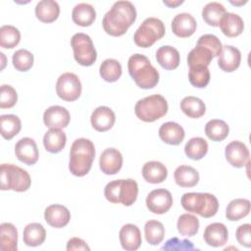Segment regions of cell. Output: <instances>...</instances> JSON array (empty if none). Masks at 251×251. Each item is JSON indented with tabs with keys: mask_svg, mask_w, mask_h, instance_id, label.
Instances as JSON below:
<instances>
[{
	"mask_svg": "<svg viewBox=\"0 0 251 251\" xmlns=\"http://www.w3.org/2000/svg\"><path fill=\"white\" fill-rule=\"evenodd\" d=\"M96 12L92 5L88 3L76 4L72 12V19L75 24L80 26H89L95 21Z\"/></svg>",
	"mask_w": 251,
	"mask_h": 251,
	"instance_id": "26",
	"label": "cell"
},
{
	"mask_svg": "<svg viewBox=\"0 0 251 251\" xmlns=\"http://www.w3.org/2000/svg\"><path fill=\"white\" fill-rule=\"evenodd\" d=\"M181 206L187 212L198 214L203 218H211L217 214L219 202L211 193L188 192L181 196Z\"/></svg>",
	"mask_w": 251,
	"mask_h": 251,
	"instance_id": "4",
	"label": "cell"
},
{
	"mask_svg": "<svg viewBox=\"0 0 251 251\" xmlns=\"http://www.w3.org/2000/svg\"><path fill=\"white\" fill-rule=\"evenodd\" d=\"M168 176V170L164 164L158 161H150L143 165L142 176L147 182H163Z\"/></svg>",
	"mask_w": 251,
	"mask_h": 251,
	"instance_id": "25",
	"label": "cell"
},
{
	"mask_svg": "<svg viewBox=\"0 0 251 251\" xmlns=\"http://www.w3.org/2000/svg\"><path fill=\"white\" fill-rule=\"evenodd\" d=\"M71 46L74 50L75 60L81 66H91L97 59V53L89 35L78 32L73 35Z\"/></svg>",
	"mask_w": 251,
	"mask_h": 251,
	"instance_id": "9",
	"label": "cell"
},
{
	"mask_svg": "<svg viewBox=\"0 0 251 251\" xmlns=\"http://www.w3.org/2000/svg\"><path fill=\"white\" fill-rule=\"evenodd\" d=\"M176 227L181 235L191 237L198 232L199 221L194 215L188 213L182 214L177 220Z\"/></svg>",
	"mask_w": 251,
	"mask_h": 251,
	"instance_id": "41",
	"label": "cell"
},
{
	"mask_svg": "<svg viewBox=\"0 0 251 251\" xmlns=\"http://www.w3.org/2000/svg\"><path fill=\"white\" fill-rule=\"evenodd\" d=\"M183 3V1L182 0H178V1H164V4L165 5H167V6H169V7H176V6H177V5H180V4H182Z\"/></svg>",
	"mask_w": 251,
	"mask_h": 251,
	"instance_id": "50",
	"label": "cell"
},
{
	"mask_svg": "<svg viewBox=\"0 0 251 251\" xmlns=\"http://www.w3.org/2000/svg\"><path fill=\"white\" fill-rule=\"evenodd\" d=\"M95 157L93 142L87 138L75 139L70 151L69 169L75 176H85L91 169Z\"/></svg>",
	"mask_w": 251,
	"mask_h": 251,
	"instance_id": "2",
	"label": "cell"
},
{
	"mask_svg": "<svg viewBox=\"0 0 251 251\" xmlns=\"http://www.w3.org/2000/svg\"><path fill=\"white\" fill-rule=\"evenodd\" d=\"M181 111L189 118L198 119L206 112L205 103L198 97L186 96L180 102Z\"/></svg>",
	"mask_w": 251,
	"mask_h": 251,
	"instance_id": "34",
	"label": "cell"
},
{
	"mask_svg": "<svg viewBox=\"0 0 251 251\" xmlns=\"http://www.w3.org/2000/svg\"><path fill=\"white\" fill-rule=\"evenodd\" d=\"M18 230L11 223L0 225V249L2 251H17Z\"/></svg>",
	"mask_w": 251,
	"mask_h": 251,
	"instance_id": "28",
	"label": "cell"
},
{
	"mask_svg": "<svg viewBox=\"0 0 251 251\" xmlns=\"http://www.w3.org/2000/svg\"><path fill=\"white\" fill-rule=\"evenodd\" d=\"M197 23L194 17L188 13H179L172 21L173 32L181 38L189 37L196 30Z\"/></svg>",
	"mask_w": 251,
	"mask_h": 251,
	"instance_id": "15",
	"label": "cell"
},
{
	"mask_svg": "<svg viewBox=\"0 0 251 251\" xmlns=\"http://www.w3.org/2000/svg\"><path fill=\"white\" fill-rule=\"evenodd\" d=\"M250 224H243L236 229L235 235L238 243L244 247L249 248L251 246V234H250Z\"/></svg>",
	"mask_w": 251,
	"mask_h": 251,
	"instance_id": "48",
	"label": "cell"
},
{
	"mask_svg": "<svg viewBox=\"0 0 251 251\" xmlns=\"http://www.w3.org/2000/svg\"><path fill=\"white\" fill-rule=\"evenodd\" d=\"M176 183L181 187H193L199 181L198 172L186 165L178 166L174 173Z\"/></svg>",
	"mask_w": 251,
	"mask_h": 251,
	"instance_id": "30",
	"label": "cell"
},
{
	"mask_svg": "<svg viewBox=\"0 0 251 251\" xmlns=\"http://www.w3.org/2000/svg\"><path fill=\"white\" fill-rule=\"evenodd\" d=\"M156 60L165 70H175L179 65L180 57L178 51L175 47L164 45L157 50Z\"/></svg>",
	"mask_w": 251,
	"mask_h": 251,
	"instance_id": "23",
	"label": "cell"
},
{
	"mask_svg": "<svg viewBox=\"0 0 251 251\" xmlns=\"http://www.w3.org/2000/svg\"><path fill=\"white\" fill-rule=\"evenodd\" d=\"M56 92L64 101L76 100L81 94V82L78 76L73 73L61 75L56 83Z\"/></svg>",
	"mask_w": 251,
	"mask_h": 251,
	"instance_id": "10",
	"label": "cell"
},
{
	"mask_svg": "<svg viewBox=\"0 0 251 251\" xmlns=\"http://www.w3.org/2000/svg\"><path fill=\"white\" fill-rule=\"evenodd\" d=\"M129 75L143 89H150L159 82V73L151 65L149 59L142 54H133L127 62Z\"/></svg>",
	"mask_w": 251,
	"mask_h": 251,
	"instance_id": "3",
	"label": "cell"
},
{
	"mask_svg": "<svg viewBox=\"0 0 251 251\" xmlns=\"http://www.w3.org/2000/svg\"><path fill=\"white\" fill-rule=\"evenodd\" d=\"M116 121L115 113L107 106L97 107L90 118L91 126L97 131H107L114 126Z\"/></svg>",
	"mask_w": 251,
	"mask_h": 251,
	"instance_id": "16",
	"label": "cell"
},
{
	"mask_svg": "<svg viewBox=\"0 0 251 251\" xmlns=\"http://www.w3.org/2000/svg\"><path fill=\"white\" fill-rule=\"evenodd\" d=\"M0 126L2 137L10 140L20 132L22 123L16 115H2L0 117Z\"/></svg>",
	"mask_w": 251,
	"mask_h": 251,
	"instance_id": "35",
	"label": "cell"
},
{
	"mask_svg": "<svg viewBox=\"0 0 251 251\" xmlns=\"http://www.w3.org/2000/svg\"><path fill=\"white\" fill-rule=\"evenodd\" d=\"M184 129L175 122H167L159 128V136L167 144L178 145L184 138Z\"/></svg>",
	"mask_w": 251,
	"mask_h": 251,
	"instance_id": "22",
	"label": "cell"
},
{
	"mask_svg": "<svg viewBox=\"0 0 251 251\" xmlns=\"http://www.w3.org/2000/svg\"><path fill=\"white\" fill-rule=\"evenodd\" d=\"M45 238H46V231L41 224L31 223V224H28L24 229L23 239L27 246H31V247L39 246L44 242Z\"/></svg>",
	"mask_w": 251,
	"mask_h": 251,
	"instance_id": "31",
	"label": "cell"
},
{
	"mask_svg": "<svg viewBox=\"0 0 251 251\" xmlns=\"http://www.w3.org/2000/svg\"><path fill=\"white\" fill-rule=\"evenodd\" d=\"M184 152L188 158L195 161L200 160L208 152V143L202 137H192L186 142Z\"/></svg>",
	"mask_w": 251,
	"mask_h": 251,
	"instance_id": "40",
	"label": "cell"
},
{
	"mask_svg": "<svg viewBox=\"0 0 251 251\" xmlns=\"http://www.w3.org/2000/svg\"><path fill=\"white\" fill-rule=\"evenodd\" d=\"M44 219L49 226L60 228L69 224L71 220V213L68 208L63 205L53 204L45 209Z\"/></svg>",
	"mask_w": 251,
	"mask_h": 251,
	"instance_id": "19",
	"label": "cell"
},
{
	"mask_svg": "<svg viewBox=\"0 0 251 251\" xmlns=\"http://www.w3.org/2000/svg\"><path fill=\"white\" fill-rule=\"evenodd\" d=\"M67 250L73 251V250H90L89 246L86 244L84 240L78 237H73L71 238L67 243Z\"/></svg>",
	"mask_w": 251,
	"mask_h": 251,
	"instance_id": "49",
	"label": "cell"
},
{
	"mask_svg": "<svg viewBox=\"0 0 251 251\" xmlns=\"http://www.w3.org/2000/svg\"><path fill=\"white\" fill-rule=\"evenodd\" d=\"M138 194L137 182L132 178L116 179L106 184L104 195L106 199L114 204L122 203L125 206L132 205Z\"/></svg>",
	"mask_w": 251,
	"mask_h": 251,
	"instance_id": "5",
	"label": "cell"
},
{
	"mask_svg": "<svg viewBox=\"0 0 251 251\" xmlns=\"http://www.w3.org/2000/svg\"><path fill=\"white\" fill-rule=\"evenodd\" d=\"M163 250H193L194 246L191 241L187 239L179 240L177 237L169 239L162 247Z\"/></svg>",
	"mask_w": 251,
	"mask_h": 251,
	"instance_id": "47",
	"label": "cell"
},
{
	"mask_svg": "<svg viewBox=\"0 0 251 251\" xmlns=\"http://www.w3.org/2000/svg\"><path fill=\"white\" fill-rule=\"evenodd\" d=\"M173 205V196L165 188L152 190L146 197V206L154 214L162 215L167 213Z\"/></svg>",
	"mask_w": 251,
	"mask_h": 251,
	"instance_id": "11",
	"label": "cell"
},
{
	"mask_svg": "<svg viewBox=\"0 0 251 251\" xmlns=\"http://www.w3.org/2000/svg\"><path fill=\"white\" fill-rule=\"evenodd\" d=\"M203 238L205 242L213 247L224 246L228 238L226 226L222 223H213L206 226Z\"/></svg>",
	"mask_w": 251,
	"mask_h": 251,
	"instance_id": "20",
	"label": "cell"
},
{
	"mask_svg": "<svg viewBox=\"0 0 251 251\" xmlns=\"http://www.w3.org/2000/svg\"><path fill=\"white\" fill-rule=\"evenodd\" d=\"M144 234L146 241L151 245L160 244L165 236V227L163 224L156 220H149L144 226Z\"/></svg>",
	"mask_w": 251,
	"mask_h": 251,
	"instance_id": "38",
	"label": "cell"
},
{
	"mask_svg": "<svg viewBox=\"0 0 251 251\" xmlns=\"http://www.w3.org/2000/svg\"><path fill=\"white\" fill-rule=\"evenodd\" d=\"M15 154L21 162L29 166L34 165L39 156L37 145L30 137H23L16 143Z\"/></svg>",
	"mask_w": 251,
	"mask_h": 251,
	"instance_id": "13",
	"label": "cell"
},
{
	"mask_svg": "<svg viewBox=\"0 0 251 251\" xmlns=\"http://www.w3.org/2000/svg\"><path fill=\"white\" fill-rule=\"evenodd\" d=\"M99 165L105 175H115L123 166V156L118 149L107 148L100 156Z\"/></svg>",
	"mask_w": 251,
	"mask_h": 251,
	"instance_id": "17",
	"label": "cell"
},
{
	"mask_svg": "<svg viewBox=\"0 0 251 251\" xmlns=\"http://www.w3.org/2000/svg\"><path fill=\"white\" fill-rule=\"evenodd\" d=\"M122 247L127 251L137 250L142 242L141 233L137 226L133 224H126L122 226L119 232Z\"/></svg>",
	"mask_w": 251,
	"mask_h": 251,
	"instance_id": "18",
	"label": "cell"
},
{
	"mask_svg": "<svg viewBox=\"0 0 251 251\" xmlns=\"http://www.w3.org/2000/svg\"><path fill=\"white\" fill-rule=\"evenodd\" d=\"M240 61L241 53L237 48L231 45L223 46L222 52L218 59V65L220 69H222L224 72L231 73L239 67Z\"/></svg>",
	"mask_w": 251,
	"mask_h": 251,
	"instance_id": "21",
	"label": "cell"
},
{
	"mask_svg": "<svg viewBox=\"0 0 251 251\" xmlns=\"http://www.w3.org/2000/svg\"><path fill=\"white\" fill-rule=\"evenodd\" d=\"M18 94L16 89L7 84H3L0 88V108H12L16 105Z\"/></svg>",
	"mask_w": 251,
	"mask_h": 251,
	"instance_id": "46",
	"label": "cell"
},
{
	"mask_svg": "<svg viewBox=\"0 0 251 251\" xmlns=\"http://www.w3.org/2000/svg\"><path fill=\"white\" fill-rule=\"evenodd\" d=\"M136 20V10L129 1H117L105 14L102 25L104 30L112 36L124 35Z\"/></svg>",
	"mask_w": 251,
	"mask_h": 251,
	"instance_id": "1",
	"label": "cell"
},
{
	"mask_svg": "<svg viewBox=\"0 0 251 251\" xmlns=\"http://www.w3.org/2000/svg\"><path fill=\"white\" fill-rule=\"evenodd\" d=\"M226 13V8L219 2H210L206 4L202 10V18L212 26H219L220 23Z\"/></svg>",
	"mask_w": 251,
	"mask_h": 251,
	"instance_id": "33",
	"label": "cell"
},
{
	"mask_svg": "<svg viewBox=\"0 0 251 251\" xmlns=\"http://www.w3.org/2000/svg\"><path fill=\"white\" fill-rule=\"evenodd\" d=\"M188 78L193 86L197 88L206 87L210 81V71L208 67L203 66L189 67Z\"/></svg>",
	"mask_w": 251,
	"mask_h": 251,
	"instance_id": "43",
	"label": "cell"
},
{
	"mask_svg": "<svg viewBox=\"0 0 251 251\" xmlns=\"http://www.w3.org/2000/svg\"><path fill=\"white\" fill-rule=\"evenodd\" d=\"M168 102L160 94H153L140 99L134 106L136 117L146 123L155 122L168 112Z\"/></svg>",
	"mask_w": 251,
	"mask_h": 251,
	"instance_id": "6",
	"label": "cell"
},
{
	"mask_svg": "<svg viewBox=\"0 0 251 251\" xmlns=\"http://www.w3.org/2000/svg\"><path fill=\"white\" fill-rule=\"evenodd\" d=\"M213 58L214 56L209 49L200 45H196L187 55V64L189 67H208Z\"/></svg>",
	"mask_w": 251,
	"mask_h": 251,
	"instance_id": "39",
	"label": "cell"
},
{
	"mask_svg": "<svg viewBox=\"0 0 251 251\" xmlns=\"http://www.w3.org/2000/svg\"><path fill=\"white\" fill-rule=\"evenodd\" d=\"M12 62L17 71L26 72L33 65V55L26 49H19L14 53Z\"/></svg>",
	"mask_w": 251,
	"mask_h": 251,
	"instance_id": "44",
	"label": "cell"
},
{
	"mask_svg": "<svg viewBox=\"0 0 251 251\" xmlns=\"http://www.w3.org/2000/svg\"><path fill=\"white\" fill-rule=\"evenodd\" d=\"M196 45H200L209 49L214 57H219L223 49V45L220 39L216 35L210 33L200 36Z\"/></svg>",
	"mask_w": 251,
	"mask_h": 251,
	"instance_id": "45",
	"label": "cell"
},
{
	"mask_svg": "<svg viewBox=\"0 0 251 251\" xmlns=\"http://www.w3.org/2000/svg\"><path fill=\"white\" fill-rule=\"evenodd\" d=\"M229 127L227 124L219 119L209 121L205 126V133L213 141H222L228 135Z\"/></svg>",
	"mask_w": 251,
	"mask_h": 251,
	"instance_id": "36",
	"label": "cell"
},
{
	"mask_svg": "<svg viewBox=\"0 0 251 251\" xmlns=\"http://www.w3.org/2000/svg\"><path fill=\"white\" fill-rule=\"evenodd\" d=\"M222 32L227 37H235L241 34L244 28V23L240 16L233 13H226L220 25Z\"/></svg>",
	"mask_w": 251,
	"mask_h": 251,
	"instance_id": "24",
	"label": "cell"
},
{
	"mask_svg": "<svg viewBox=\"0 0 251 251\" xmlns=\"http://www.w3.org/2000/svg\"><path fill=\"white\" fill-rule=\"evenodd\" d=\"M99 73L105 81L115 82L122 75V66L115 59H106L101 63Z\"/></svg>",
	"mask_w": 251,
	"mask_h": 251,
	"instance_id": "37",
	"label": "cell"
},
{
	"mask_svg": "<svg viewBox=\"0 0 251 251\" xmlns=\"http://www.w3.org/2000/svg\"><path fill=\"white\" fill-rule=\"evenodd\" d=\"M21 40L20 30L10 25H5L0 27V45L6 49L16 47Z\"/></svg>",
	"mask_w": 251,
	"mask_h": 251,
	"instance_id": "42",
	"label": "cell"
},
{
	"mask_svg": "<svg viewBox=\"0 0 251 251\" xmlns=\"http://www.w3.org/2000/svg\"><path fill=\"white\" fill-rule=\"evenodd\" d=\"M165 25L157 18H147L138 26L133 35L134 43L142 48L152 46L165 35Z\"/></svg>",
	"mask_w": 251,
	"mask_h": 251,
	"instance_id": "8",
	"label": "cell"
},
{
	"mask_svg": "<svg viewBox=\"0 0 251 251\" xmlns=\"http://www.w3.org/2000/svg\"><path fill=\"white\" fill-rule=\"evenodd\" d=\"M60 7L56 1L41 0L35 6V16L42 23H52L59 17Z\"/></svg>",
	"mask_w": 251,
	"mask_h": 251,
	"instance_id": "27",
	"label": "cell"
},
{
	"mask_svg": "<svg viewBox=\"0 0 251 251\" xmlns=\"http://www.w3.org/2000/svg\"><path fill=\"white\" fill-rule=\"evenodd\" d=\"M225 155L226 161L235 168H242L249 164V150L247 146L238 140H233L226 146Z\"/></svg>",
	"mask_w": 251,
	"mask_h": 251,
	"instance_id": "12",
	"label": "cell"
},
{
	"mask_svg": "<svg viewBox=\"0 0 251 251\" xmlns=\"http://www.w3.org/2000/svg\"><path fill=\"white\" fill-rule=\"evenodd\" d=\"M66 142V133L59 128H50L43 136L44 147L50 153H59L62 151Z\"/></svg>",
	"mask_w": 251,
	"mask_h": 251,
	"instance_id": "29",
	"label": "cell"
},
{
	"mask_svg": "<svg viewBox=\"0 0 251 251\" xmlns=\"http://www.w3.org/2000/svg\"><path fill=\"white\" fill-rule=\"evenodd\" d=\"M1 189L17 192L26 191L31 183L28 173L13 164H2L0 168Z\"/></svg>",
	"mask_w": 251,
	"mask_h": 251,
	"instance_id": "7",
	"label": "cell"
},
{
	"mask_svg": "<svg viewBox=\"0 0 251 251\" xmlns=\"http://www.w3.org/2000/svg\"><path fill=\"white\" fill-rule=\"evenodd\" d=\"M69 111L62 106H51L43 114V122L49 128H64L70 123Z\"/></svg>",
	"mask_w": 251,
	"mask_h": 251,
	"instance_id": "14",
	"label": "cell"
},
{
	"mask_svg": "<svg viewBox=\"0 0 251 251\" xmlns=\"http://www.w3.org/2000/svg\"><path fill=\"white\" fill-rule=\"evenodd\" d=\"M249 212L250 201L244 198H236L228 203L226 209V217L228 221L235 222L246 217Z\"/></svg>",
	"mask_w": 251,
	"mask_h": 251,
	"instance_id": "32",
	"label": "cell"
}]
</instances>
